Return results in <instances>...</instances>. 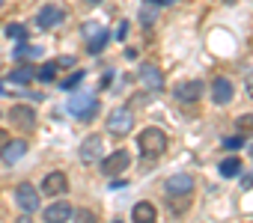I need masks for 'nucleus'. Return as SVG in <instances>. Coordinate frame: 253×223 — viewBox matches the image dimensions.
I'll return each instance as SVG.
<instances>
[{
    "mask_svg": "<svg viewBox=\"0 0 253 223\" xmlns=\"http://www.w3.org/2000/svg\"><path fill=\"white\" fill-rule=\"evenodd\" d=\"M137 146H140V152H143L146 158H158V155H164V149H167V134H164L161 128H143V131L137 134Z\"/></svg>",
    "mask_w": 253,
    "mask_h": 223,
    "instance_id": "1",
    "label": "nucleus"
},
{
    "mask_svg": "<svg viewBox=\"0 0 253 223\" xmlns=\"http://www.w3.org/2000/svg\"><path fill=\"white\" fill-rule=\"evenodd\" d=\"M131 128H134L131 107H116V110H110V116H107V134L125 137V134H131Z\"/></svg>",
    "mask_w": 253,
    "mask_h": 223,
    "instance_id": "2",
    "label": "nucleus"
},
{
    "mask_svg": "<svg viewBox=\"0 0 253 223\" xmlns=\"http://www.w3.org/2000/svg\"><path fill=\"white\" fill-rule=\"evenodd\" d=\"M69 113L72 116H78V119H92L95 116V110H98V101L92 98V95H75V98H69Z\"/></svg>",
    "mask_w": 253,
    "mask_h": 223,
    "instance_id": "3",
    "label": "nucleus"
},
{
    "mask_svg": "<svg viewBox=\"0 0 253 223\" xmlns=\"http://www.w3.org/2000/svg\"><path fill=\"white\" fill-rule=\"evenodd\" d=\"M128 164H131V155L125 152V149H116L113 155L101 158V173H104V176H110V179H116L119 173L128 170Z\"/></svg>",
    "mask_w": 253,
    "mask_h": 223,
    "instance_id": "4",
    "label": "nucleus"
},
{
    "mask_svg": "<svg viewBox=\"0 0 253 223\" xmlns=\"http://www.w3.org/2000/svg\"><path fill=\"white\" fill-rule=\"evenodd\" d=\"M15 202H18V208H21L24 214H33V211L39 208V190H36L33 185L21 182V185L15 187Z\"/></svg>",
    "mask_w": 253,
    "mask_h": 223,
    "instance_id": "5",
    "label": "nucleus"
},
{
    "mask_svg": "<svg viewBox=\"0 0 253 223\" xmlns=\"http://www.w3.org/2000/svg\"><path fill=\"white\" fill-rule=\"evenodd\" d=\"M9 119H12V125L21 128V131H33V128H36V110L27 107V104H15V107L9 110Z\"/></svg>",
    "mask_w": 253,
    "mask_h": 223,
    "instance_id": "6",
    "label": "nucleus"
},
{
    "mask_svg": "<svg viewBox=\"0 0 253 223\" xmlns=\"http://www.w3.org/2000/svg\"><path fill=\"white\" fill-rule=\"evenodd\" d=\"M101 155H104V143H101L98 134H89V137L81 143V149H78V158H81L84 164H92V161H98Z\"/></svg>",
    "mask_w": 253,
    "mask_h": 223,
    "instance_id": "7",
    "label": "nucleus"
},
{
    "mask_svg": "<svg viewBox=\"0 0 253 223\" xmlns=\"http://www.w3.org/2000/svg\"><path fill=\"white\" fill-rule=\"evenodd\" d=\"M66 190H69V176H66V173L54 170V173H48V176L42 179V193H45V196H60V193H66Z\"/></svg>",
    "mask_w": 253,
    "mask_h": 223,
    "instance_id": "8",
    "label": "nucleus"
},
{
    "mask_svg": "<svg viewBox=\"0 0 253 223\" xmlns=\"http://www.w3.org/2000/svg\"><path fill=\"white\" fill-rule=\"evenodd\" d=\"M140 83H143L149 92H161V89H164V74H161V69H158L155 63L140 66Z\"/></svg>",
    "mask_w": 253,
    "mask_h": 223,
    "instance_id": "9",
    "label": "nucleus"
},
{
    "mask_svg": "<svg viewBox=\"0 0 253 223\" xmlns=\"http://www.w3.org/2000/svg\"><path fill=\"white\" fill-rule=\"evenodd\" d=\"M63 21H66V9H63V6H42L39 15H36V24H39L42 30H51V27H57V24H63Z\"/></svg>",
    "mask_w": 253,
    "mask_h": 223,
    "instance_id": "10",
    "label": "nucleus"
},
{
    "mask_svg": "<svg viewBox=\"0 0 253 223\" xmlns=\"http://www.w3.org/2000/svg\"><path fill=\"white\" fill-rule=\"evenodd\" d=\"M164 190H167L170 196H188V193L194 190V179H191V176H185V173H179V176L167 179Z\"/></svg>",
    "mask_w": 253,
    "mask_h": 223,
    "instance_id": "11",
    "label": "nucleus"
},
{
    "mask_svg": "<svg viewBox=\"0 0 253 223\" xmlns=\"http://www.w3.org/2000/svg\"><path fill=\"white\" fill-rule=\"evenodd\" d=\"M27 152V140H6V146L0 149V158H3V164H18L21 155Z\"/></svg>",
    "mask_w": 253,
    "mask_h": 223,
    "instance_id": "12",
    "label": "nucleus"
},
{
    "mask_svg": "<svg viewBox=\"0 0 253 223\" xmlns=\"http://www.w3.org/2000/svg\"><path fill=\"white\" fill-rule=\"evenodd\" d=\"M72 205L69 202H54V205H45V223H66L69 217H72Z\"/></svg>",
    "mask_w": 253,
    "mask_h": 223,
    "instance_id": "13",
    "label": "nucleus"
},
{
    "mask_svg": "<svg viewBox=\"0 0 253 223\" xmlns=\"http://www.w3.org/2000/svg\"><path fill=\"white\" fill-rule=\"evenodd\" d=\"M232 80L229 77H214L211 80V98L217 101V104H229V98H232Z\"/></svg>",
    "mask_w": 253,
    "mask_h": 223,
    "instance_id": "14",
    "label": "nucleus"
},
{
    "mask_svg": "<svg viewBox=\"0 0 253 223\" xmlns=\"http://www.w3.org/2000/svg\"><path fill=\"white\" fill-rule=\"evenodd\" d=\"M131 220H134V223H155V220H158V211H155L152 202L143 199V202H137V205L131 208Z\"/></svg>",
    "mask_w": 253,
    "mask_h": 223,
    "instance_id": "15",
    "label": "nucleus"
},
{
    "mask_svg": "<svg viewBox=\"0 0 253 223\" xmlns=\"http://www.w3.org/2000/svg\"><path fill=\"white\" fill-rule=\"evenodd\" d=\"M173 92H176L179 101H197V98L203 95V83H200V80H188V83H179Z\"/></svg>",
    "mask_w": 253,
    "mask_h": 223,
    "instance_id": "16",
    "label": "nucleus"
},
{
    "mask_svg": "<svg viewBox=\"0 0 253 223\" xmlns=\"http://www.w3.org/2000/svg\"><path fill=\"white\" fill-rule=\"evenodd\" d=\"M104 48H107V33L98 27V30L89 36V42H86V51H89V54H101Z\"/></svg>",
    "mask_w": 253,
    "mask_h": 223,
    "instance_id": "17",
    "label": "nucleus"
},
{
    "mask_svg": "<svg viewBox=\"0 0 253 223\" xmlns=\"http://www.w3.org/2000/svg\"><path fill=\"white\" fill-rule=\"evenodd\" d=\"M217 170H220V176H223V179H235V176L241 173V161H238L235 155H232V158H223Z\"/></svg>",
    "mask_w": 253,
    "mask_h": 223,
    "instance_id": "18",
    "label": "nucleus"
},
{
    "mask_svg": "<svg viewBox=\"0 0 253 223\" xmlns=\"http://www.w3.org/2000/svg\"><path fill=\"white\" fill-rule=\"evenodd\" d=\"M33 77H36V69H33V66H21V69H15V72L9 74V80H12V83H21V86L30 83Z\"/></svg>",
    "mask_w": 253,
    "mask_h": 223,
    "instance_id": "19",
    "label": "nucleus"
},
{
    "mask_svg": "<svg viewBox=\"0 0 253 223\" xmlns=\"http://www.w3.org/2000/svg\"><path fill=\"white\" fill-rule=\"evenodd\" d=\"M72 223H98V217H95L92 208H75L72 211Z\"/></svg>",
    "mask_w": 253,
    "mask_h": 223,
    "instance_id": "20",
    "label": "nucleus"
},
{
    "mask_svg": "<svg viewBox=\"0 0 253 223\" xmlns=\"http://www.w3.org/2000/svg\"><path fill=\"white\" fill-rule=\"evenodd\" d=\"M155 18H158V3H146V6H140V21H143L146 27H152Z\"/></svg>",
    "mask_w": 253,
    "mask_h": 223,
    "instance_id": "21",
    "label": "nucleus"
},
{
    "mask_svg": "<svg viewBox=\"0 0 253 223\" xmlns=\"http://www.w3.org/2000/svg\"><path fill=\"white\" fill-rule=\"evenodd\" d=\"M235 128H238L241 134H253V113H241V116L235 119Z\"/></svg>",
    "mask_w": 253,
    "mask_h": 223,
    "instance_id": "22",
    "label": "nucleus"
},
{
    "mask_svg": "<svg viewBox=\"0 0 253 223\" xmlns=\"http://www.w3.org/2000/svg\"><path fill=\"white\" fill-rule=\"evenodd\" d=\"M6 36L9 39H24L27 36V27L24 24H6Z\"/></svg>",
    "mask_w": 253,
    "mask_h": 223,
    "instance_id": "23",
    "label": "nucleus"
},
{
    "mask_svg": "<svg viewBox=\"0 0 253 223\" xmlns=\"http://www.w3.org/2000/svg\"><path fill=\"white\" fill-rule=\"evenodd\" d=\"M54 74H57V63H48V66H42V69L36 72L39 80H54Z\"/></svg>",
    "mask_w": 253,
    "mask_h": 223,
    "instance_id": "24",
    "label": "nucleus"
},
{
    "mask_svg": "<svg viewBox=\"0 0 253 223\" xmlns=\"http://www.w3.org/2000/svg\"><path fill=\"white\" fill-rule=\"evenodd\" d=\"M81 80H84V72H75L72 77H66V80L60 83V89H66V92H69V89H78V83H81Z\"/></svg>",
    "mask_w": 253,
    "mask_h": 223,
    "instance_id": "25",
    "label": "nucleus"
},
{
    "mask_svg": "<svg viewBox=\"0 0 253 223\" xmlns=\"http://www.w3.org/2000/svg\"><path fill=\"white\" fill-rule=\"evenodd\" d=\"M223 146H226V149H241V146H244V137H226Z\"/></svg>",
    "mask_w": 253,
    "mask_h": 223,
    "instance_id": "26",
    "label": "nucleus"
},
{
    "mask_svg": "<svg viewBox=\"0 0 253 223\" xmlns=\"http://www.w3.org/2000/svg\"><path fill=\"white\" fill-rule=\"evenodd\" d=\"M244 86H247V95L253 98V72H247V77H244Z\"/></svg>",
    "mask_w": 253,
    "mask_h": 223,
    "instance_id": "27",
    "label": "nucleus"
},
{
    "mask_svg": "<svg viewBox=\"0 0 253 223\" xmlns=\"http://www.w3.org/2000/svg\"><path fill=\"white\" fill-rule=\"evenodd\" d=\"M57 66H66V69H72V66H75V57H60V60H57Z\"/></svg>",
    "mask_w": 253,
    "mask_h": 223,
    "instance_id": "28",
    "label": "nucleus"
},
{
    "mask_svg": "<svg viewBox=\"0 0 253 223\" xmlns=\"http://www.w3.org/2000/svg\"><path fill=\"white\" fill-rule=\"evenodd\" d=\"M125 33H128V24L122 21V24H119V30H116V39H125Z\"/></svg>",
    "mask_w": 253,
    "mask_h": 223,
    "instance_id": "29",
    "label": "nucleus"
},
{
    "mask_svg": "<svg viewBox=\"0 0 253 223\" xmlns=\"http://www.w3.org/2000/svg\"><path fill=\"white\" fill-rule=\"evenodd\" d=\"M241 187H244V190H250V187H253V173H250V176H244V182H241Z\"/></svg>",
    "mask_w": 253,
    "mask_h": 223,
    "instance_id": "30",
    "label": "nucleus"
},
{
    "mask_svg": "<svg viewBox=\"0 0 253 223\" xmlns=\"http://www.w3.org/2000/svg\"><path fill=\"white\" fill-rule=\"evenodd\" d=\"M6 140H9V134H6L3 128H0V149H3V146H6Z\"/></svg>",
    "mask_w": 253,
    "mask_h": 223,
    "instance_id": "31",
    "label": "nucleus"
},
{
    "mask_svg": "<svg viewBox=\"0 0 253 223\" xmlns=\"http://www.w3.org/2000/svg\"><path fill=\"white\" fill-rule=\"evenodd\" d=\"M152 3H158V6H170V3H176V0H152Z\"/></svg>",
    "mask_w": 253,
    "mask_h": 223,
    "instance_id": "32",
    "label": "nucleus"
},
{
    "mask_svg": "<svg viewBox=\"0 0 253 223\" xmlns=\"http://www.w3.org/2000/svg\"><path fill=\"white\" fill-rule=\"evenodd\" d=\"M15 223H33V220H30V217H27V214H24V217H18V220H15Z\"/></svg>",
    "mask_w": 253,
    "mask_h": 223,
    "instance_id": "33",
    "label": "nucleus"
},
{
    "mask_svg": "<svg viewBox=\"0 0 253 223\" xmlns=\"http://www.w3.org/2000/svg\"><path fill=\"white\" fill-rule=\"evenodd\" d=\"M89 3H101V0H89Z\"/></svg>",
    "mask_w": 253,
    "mask_h": 223,
    "instance_id": "34",
    "label": "nucleus"
},
{
    "mask_svg": "<svg viewBox=\"0 0 253 223\" xmlns=\"http://www.w3.org/2000/svg\"><path fill=\"white\" fill-rule=\"evenodd\" d=\"M0 92H3V86H0Z\"/></svg>",
    "mask_w": 253,
    "mask_h": 223,
    "instance_id": "35",
    "label": "nucleus"
},
{
    "mask_svg": "<svg viewBox=\"0 0 253 223\" xmlns=\"http://www.w3.org/2000/svg\"><path fill=\"white\" fill-rule=\"evenodd\" d=\"M0 3H3V0H0Z\"/></svg>",
    "mask_w": 253,
    "mask_h": 223,
    "instance_id": "36",
    "label": "nucleus"
},
{
    "mask_svg": "<svg viewBox=\"0 0 253 223\" xmlns=\"http://www.w3.org/2000/svg\"><path fill=\"white\" fill-rule=\"evenodd\" d=\"M116 223H119V220H116Z\"/></svg>",
    "mask_w": 253,
    "mask_h": 223,
    "instance_id": "37",
    "label": "nucleus"
}]
</instances>
